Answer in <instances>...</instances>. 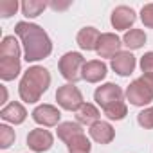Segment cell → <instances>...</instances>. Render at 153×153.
<instances>
[{"mask_svg": "<svg viewBox=\"0 0 153 153\" xmlns=\"http://www.w3.org/2000/svg\"><path fill=\"white\" fill-rule=\"evenodd\" d=\"M18 9V2L16 0H2L0 2V16L2 18H9L16 13Z\"/></svg>", "mask_w": 153, "mask_h": 153, "instance_id": "484cf974", "label": "cell"}, {"mask_svg": "<svg viewBox=\"0 0 153 153\" xmlns=\"http://www.w3.org/2000/svg\"><path fill=\"white\" fill-rule=\"evenodd\" d=\"M70 6V2H49V7H52L54 11H63V9H67Z\"/></svg>", "mask_w": 153, "mask_h": 153, "instance_id": "f1b7e54d", "label": "cell"}, {"mask_svg": "<svg viewBox=\"0 0 153 153\" xmlns=\"http://www.w3.org/2000/svg\"><path fill=\"white\" fill-rule=\"evenodd\" d=\"M20 74V58H0V78L11 81Z\"/></svg>", "mask_w": 153, "mask_h": 153, "instance_id": "2e32d148", "label": "cell"}, {"mask_svg": "<svg viewBox=\"0 0 153 153\" xmlns=\"http://www.w3.org/2000/svg\"><path fill=\"white\" fill-rule=\"evenodd\" d=\"M54 144V137L49 130H43V128H34L29 131L27 135V146L36 151V153H43L47 149H51Z\"/></svg>", "mask_w": 153, "mask_h": 153, "instance_id": "52a82bcc", "label": "cell"}, {"mask_svg": "<svg viewBox=\"0 0 153 153\" xmlns=\"http://www.w3.org/2000/svg\"><path fill=\"white\" fill-rule=\"evenodd\" d=\"M0 117L7 123H13V124H22L27 117V112L20 103L15 101V103H9L7 106H4L0 110Z\"/></svg>", "mask_w": 153, "mask_h": 153, "instance_id": "9a60e30c", "label": "cell"}, {"mask_svg": "<svg viewBox=\"0 0 153 153\" xmlns=\"http://www.w3.org/2000/svg\"><path fill=\"white\" fill-rule=\"evenodd\" d=\"M137 123H139L144 130H153V106H151V108H144V110L137 115Z\"/></svg>", "mask_w": 153, "mask_h": 153, "instance_id": "d4e9b609", "label": "cell"}, {"mask_svg": "<svg viewBox=\"0 0 153 153\" xmlns=\"http://www.w3.org/2000/svg\"><path fill=\"white\" fill-rule=\"evenodd\" d=\"M105 112V115L108 117V119H112V121H121V119H124L126 115H128V106H126V103L123 101V103H117V105H114V106H110V108H106V110H103Z\"/></svg>", "mask_w": 153, "mask_h": 153, "instance_id": "603a6c76", "label": "cell"}, {"mask_svg": "<svg viewBox=\"0 0 153 153\" xmlns=\"http://www.w3.org/2000/svg\"><path fill=\"white\" fill-rule=\"evenodd\" d=\"M112 68L119 76H130L135 68V56L130 51H121L112 58Z\"/></svg>", "mask_w": 153, "mask_h": 153, "instance_id": "8fae6325", "label": "cell"}, {"mask_svg": "<svg viewBox=\"0 0 153 153\" xmlns=\"http://www.w3.org/2000/svg\"><path fill=\"white\" fill-rule=\"evenodd\" d=\"M140 68L144 74H153V51L151 52H146L142 58H140Z\"/></svg>", "mask_w": 153, "mask_h": 153, "instance_id": "83f0119b", "label": "cell"}, {"mask_svg": "<svg viewBox=\"0 0 153 153\" xmlns=\"http://www.w3.org/2000/svg\"><path fill=\"white\" fill-rule=\"evenodd\" d=\"M31 115H33V121L42 126H56L61 119L59 110L52 105H40L33 110Z\"/></svg>", "mask_w": 153, "mask_h": 153, "instance_id": "30bf717a", "label": "cell"}, {"mask_svg": "<svg viewBox=\"0 0 153 153\" xmlns=\"http://www.w3.org/2000/svg\"><path fill=\"white\" fill-rule=\"evenodd\" d=\"M0 58H20V45L15 36H6L0 43Z\"/></svg>", "mask_w": 153, "mask_h": 153, "instance_id": "44dd1931", "label": "cell"}, {"mask_svg": "<svg viewBox=\"0 0 153 153\" xmlns=\"http://www.w3.org/2000/svg\"><path fill=\"white\" fill-rule=\"evenodd\" d=\"M99 38H101V33L96 29V27H83L76 40H78V45L83 49V51H97V43H99Z\"/></svg>", "mask_w": 153, "mask_h": 153, "instance_id": "5bb4252c", "label": "cell"}, {"mask_svg": "<svg viewBox=\"0 0 153 153\" xmlns=\"http://www.w3.org/2000/svg\"><path fill=\"white\" fill-rule=\"evenodd\" d=\"M144 43H146V34L140 29H130L123 38V45H126L130 51H137Z\"/></svg>", "mask_w": 153, "mask_h": 153, "instance_id": "d6986e66", "label": "cell"}, {"mask_svg": "<svg viewBox=\"0 0 153 153\" xmlns=\"http://www.w3.org/2000/svg\"><path fill=\"white\" fill-rule=\"evenodd\" d=\"M51 85V74L45 67L34 65L24 72V78L18 85L20 99L25 103H38Z\"/></svg>", "mask_w": 153, "mask_h": 153, "instance_id": "7a4b0ae2", "label": "cell"}, {"mask_svg": "<svg viewBox=\"0 0 153 153\" xmlns=\"http://www.w3.org/2000/svg\"><path fill=\"white\" fill-rule=\"evenodd\" d=\"M137 16H135V11L128 6H117L114 11H112V16H110V22H112V27L115 31H126L128 27H131L135 24Z\"/></svg>", "mask_w": 153, "mask_h": 153, "instance_id": "ba28073f", "label": "cell"}, {"mask_svg": "<svg viewBox=\"0 0 153 153\" xmlns=\"http://www.w3.org/2000/svg\"><path fill=\"white\" fill-rule=\"evenodd\" d=\"M126 99L133 106H146L153 101V74H142L126 88Z\"/></svg>", "mask_w": 153, "mask_h": 153, "instance_id": "3957f363", "label": "cell"}, {"mask_svg": "<svg viewBox=\"0 0 153 153\" xmlns=\"http://www.w3.org/2000/svg\"><path fill=\"white\" fill-rule=\"evenodd\" d=\"M85 58L79 52H67L59 58L58 68L61 72V76L68 81V83H76L83 79V67H85Z\"/></svg>", "mask_w": 153, "mask_h": 153, "instance_id": "277c9868", "label": "cell"}, {"mask_svg": "<svg viewBox=\"0 0 153 153\" xmlns=\"http://www.w3.org/2000/svg\"><path fill=\"white\" fill-rule=\"evenodd\" d=\"M58 137L63 140V142H68L72 137H76V135H79V133H83V128H81V124L79 123H72V121H67V123H61V124H58Z\"/></svg>", "mask_w": 153, "mask_h": 153, "instance_id": "ac0fdd59", "label": "cell"}, {"mask_svg": "<svg viewBox=\"0 0 153 153\" xmlns=\"http://www.w3.org/2000/svg\"><path fill=\"white\" fill-rule=\"evenodd\" d=\"M99 117H101L99 110L94 105H90V103H83L81 108L76 112V119H78V123L79 124H87V126L96 124L99 121Z\"/></svg>", "mask_w": 153, "mask_h": 153, "instance_id": "e0dca14e", "label": "cell"}, {"mask_svg": "<svg viewBox=\"0 0 153 153\" xmlns=\"http://www.w3.org/2000/svg\"><path fill=\"white\" fill-rule=\"evenodd\" d=\"M140 20L146 27L153 29V4H146L140 9Z\"/></svg>", "mask_w": 153, "mask_h": 153, "instance_id": "4316f807", "label": "cell"}, {"mask_svg": "<svg viewBox=\"0 0 153 153\" xmlns=\"http://www.w3.org/2000/svg\"><path fill=\"white\" fill-rule=\"evenodd\" d=\"M15 33L24 43V54L27 63L40 61L52 52V42L40 25L29 24V22H18L15 27Z\"/></svg>", "mask_w": 153, "mask_h": 153, "instance_id": "6da1fadb", "label": "cell"}, {"mask_svg": "<svg viewBox=\"0 0 153 153\" xmlns=\"http://www.w3.org/2000/svg\"><path fill=\"white\" fill-rule=\"evenodd\" d=\"M67 148H68L70 153H90L92 144H90V140L87 139L85 133H79V135L72 137V139L67 142Z\"/></svg>", "mask_w": 153, "mask_h": 153, "instance_id": "ffe728a7", "label": "cell"}, {"mask_svg": "<svg viewBox=\"0 0 153 153\" xmlns=\"http://www.w3.org/2000/svg\"><path fill=\"white\" fill-rule=\"evenodd\" d=\"M94 99H96V103L103 110H106V108H110V106H114L117 103H123L124 101V94H123V88L119 85H115V83H105V85H101V87L96 88Z\"/></svg>", "mask_w": 153, "mask_h": 153, "instance_id": "8992f818", "label": "cell"}, {"mask_svg": "<svg viewBox=\"0 0 153 153\" xmlns=\"http://www.w3.org/2000/svg\"><path fill=\"white\" fill-rule=\"evenodd\" d=\"M106 76V65L101 59H92L87 61L83 67V79L88 83H99Z\"/></svg>", "mask_w": 153, "mask_h": 153, "instance_id": "4fadbf2b", "label": "cell"}, {"mask_svg": "<svg viewBox=\"0 0 153 153\" xmlns=\"http://www.w3.org/2000/svg\"><path fill=\"white\" fill-rule=\"evenodd\" d=\"M16 135H15V130L6 126V124H0V148L2 149H7L13 142H15Z\"/></svg>", "mask_w": 153, "mask_h": 153, "instance_id": "cb8c5ba5", "label": "cell"}, {"mask_svg": "<svg viewBox=\"0 0 153 153\" xmlns=\"http://www.w3.org/2000/svg\"><path fill=\"white\" fill-rule=\"evenodd\" d=\"M88 133L99 144H110L114 140V137H115L114 126L110 123H106V121H97L96 124H92L90 130H88Z\"/></svg>", "mask_w": 153, "mask_h": 153, "instance_id": "7c38bea8", "label": "cell"}, {"mask_svg": "<svg viewBox=\"0 0 153 153\" xmlns=\"http://www.w3.org/2000/svg\"><path fill=\"white\" fill-rule=\"evenodd\" d=\"M56 101L63 110H68V112H78L81 108V105L85 103L83 94L74 83H67V85L59 87L56 92Z\"/></svg>", "mask_w": 153, "mask_h": 153, "instance_id": "5b68a950", "label": "cell"}, {"mask_svg": "<svg viewBox=\"0 0 153 153\" xmlns=\"http://www.w3.org/2000/svg\"><path fill=\"white\" fill-rule=\"evenodd\" d=\"M45 7H47V4L42 2V0H25V2H22V13L27 18H36L38 15L43 13Z\"/></svg>", "mask_w": 153, "mask_h": 153, "instance_id": "7402d4cb", "label": "cell"}, {"mask_svg": "<svg viewBox=\"0 0 153 153\" xmlns=\"http://www.w3.org/2000/svg\"><path fill=\"white\" fill-rule=\"evenodd\" d=\"M121 45L123 42L119 40L117 34L114 33H103L101 38H99V43H97V56L99 58H114L117 52H121Z\"/></svg>", "mask_w": 153, "mask_h": 153, "instance_id": "9c48e42d", "label": "cell"}]
</instances>
